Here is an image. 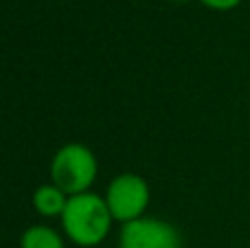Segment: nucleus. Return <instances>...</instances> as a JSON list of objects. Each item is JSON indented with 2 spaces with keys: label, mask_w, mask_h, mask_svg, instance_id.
I'll use <instances>...</instances> for the list:
<instances>
[{
  "label": "nucleus",
  "mask_w": 250,
  "mask_h": 248,
  "mask_svg": "<svg viewBox=\"0 0 250 248\" xmlns=\"http://www.w3.org/2000/svg\"><path fill=\"white\" fill-rule=\"evenodd\" d=\"M60 220L66 237L77 246L86 248L101 244L108 237L114 222L112 213L105 205V198L92 191L70 196Z\"/></svg>",
  "instance_id": "nucleus-1"
},
{
  "label": "nucleus",
  "mask_w": 250,
  "mask_h": 248,
  "mask_svg": "<svg viewBox=\"0 0 250 248\" xmlns=\"http://www.w3.org/2000/svg\"><path fill=\"white\" fill-rule=\"evenodd\" d=\"M99 174V163L92 149L82 143H66L55 152L51 161V180L66 196L90 191Z\"/></svg>",
  "instance_id": "nucleus-2"
},
{
  "label": "nucleus",
  "mask_w": 250,
  "mask_h": 248,
  "mask_svg": "<svg viewBox=\"0 0 250 248\" xmlns=\"http://www.w3.org/2000/svg\"><path fill=\"white\" fill-rule=\"evenodd\" d=\"M105 205L112 213L114 222H134L143 218L149 207V185L138 174H121L108 185L105 189Z\"/></svg>",
  "instance_id": "nucleus-3"
},
{
  "label": "nucleus",
  "mask_w": 250,
  "mask_h": 248,
  "mask_svg": "<svg viewBox=\"0 0 250 248\" xmlns=\"http://www.w3.org/2000/svg\"><path fill=\"white\" fill-rule=\"evenodd\" d=\"M119 248H182V237L171 222L143 215L121 227Z\"/></svg>",
  "instance_id": "nucleus-4"
},
{
  "label": "nucleus",
  "mask_w": 250,
  "mask_h": 248,
  "mask_svg": "<svg viewBox=\"0 0 250 248\" xmlns=\"http://www.w3.org/2000/svg\"><path fill=\"white\" fill-rule=\"evenodd\" d=\"M68 196L57 185H40L33 193V207L44 218H62Z\"/></svg>",
  "instance_id": "nucleus-5"
},
{
  "label": "nucleus",
  "mask_w": 250,
  "mask_h": 248,
  "mask_svg": "<svg viewBox=\"0 0 250 248\" xmlns=\"http://www.w3.org/2000/svg\"><path fill=\"white\" fill-rule=\"evenodd\" d=\"M20 248H66L64 237L46 224L29 227L20 237Z\"/></svg>",
  "instance_id": "nucleus-6"
},
{
  "label": "nucleus",
  "mask_w": 250,
  "mask_h": 248,
  "mask_svg": "<svg viewBox=\"0 0 250 248\" xmlns=\"http://www.w3.org/2000/svg\"><path fill=\"white\" fill-rule=\"evenodd\" d=\"M204 7L213 9V11H230L242 4V0H200Z\"/></svg>",
  "instance_id": "nucleus-7"
},
{
  "label": "nucleus",
  "mask_w": 250,
  "mask_h": 248,
  "mask_svg": "<svg viewBox=\"0 0 250 248\" xmlns=\"http://www.w3.org/2000/svg\"><path fill=\"white\" fill-rule=\"evenodd\" d=\"M176 2H182V0H176Z\"/></svg>",
  "instance_id": "nucleus-8"
}]
</instances>
